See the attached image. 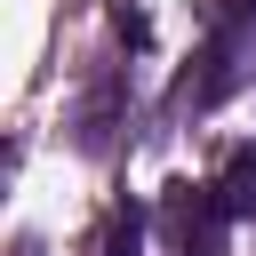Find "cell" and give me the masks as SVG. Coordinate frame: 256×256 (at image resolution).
<instances>
[{
	"label": "cell",
	"instance_id": "obj_1",
	"mask_svg": "<svg viewBox=\"0 0 256 256\" xmlns=\"http://www.w3.org/2000/svg\"><path fill=\"white\" fill-rule=\"evenodd\" d=\"M208 192H216V208H224V224H248V216H256V152L240 144V152L224 160V176H216Z\"/></svg>",
	"mask_w": 256,
	"mask_h": 256
},
{
	"label": "cell",
	"instance_id": "obj_2",
	"mask_svg": "<svg viewBox=\"0 0 256 256\" xmlns=\"http://www.w3.org/2000/svg\"><path fill=\"white\" fill-rule=\"evenodd\" d=\"M136 240H144V216H136V208H120V216H112V240H104V256H136Z\"/></svg>",
	"mask_w": 256,
	"mask_h": 256
}]
</instances>
